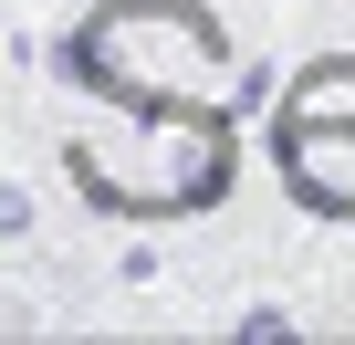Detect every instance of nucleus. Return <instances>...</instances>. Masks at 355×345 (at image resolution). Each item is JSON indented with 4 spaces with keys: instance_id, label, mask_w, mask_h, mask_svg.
Segmentation results:
<instances>
[{
    "instance_id": "obj_3",
    "label": "nucleus",
    "mask_w": 355,
    "mask_h": 345,
    "mask_svg": "<svg viewBox=\"0 0 355 345\" xmlns=\"http://www.w3.org/2000/svg\"><path fill=\"white\" fill-rule=\"evenodd\" d=\"M282 167L313 210H355V63H313L282 105Z\"/></svg>"
},
{
    "instance_id": "obj_5",
    "label": "nucleus",
    "mask_w": 355,
    "mask_h": 345,
    "mask_svg": "<svg viewBox=\"0 0 355 345\" xmlns=\"http://www.w3.org/2000/svg\"><path fill=\"white\" fill-rule=\"evenodd\" d=\"M241 335H303V314H293V303H251V314H241Z\"/></svg>"
},
{
    "instance_id": "obj_2",
    "label": "nucleus",
    "mask_w": 355,
    "mask_h": 345,
    "mask_svg": "<svg viewBox=\"0 0 355 345\" xmlns=\"http://www.w3.org/2000/svg\"><path fill=\"white\" fill-rule=\"evenodd\" d=\"M84 189L105 210L136 220H178V210H209L230 178V146L209 126V105H125V136H84L73 146Z\"/></svg>"
},
{
    "instance_id": "obj_1",
    "label": "nucleus",
    "mask_w": 355,
    "mask_h": 345,
    "mask_svg": "<svg viewBox=\"0 0 355 345\" xmlns=\"http://www.w3.org/2000/svg\"><path fill=\"white\" fill-rule=\"evenodd\" d=\"M63 74L84 94H105L115 115L125 105H209L220 115L241 53H230L220 11H199V0H94L84 32L63 42Z\"/></svg>"
},
{
    "instance_id": "obj_4",
    "label": "nucleus",
    "mask_w": 355,
    "mask_h": 345,
    "mask_svg": "<svg viewBox=\"0 0 355 345\" xmlns=\"http://www.w3.org/2000/svg\"><path fill=\"white\" fill-rule=\"evenodd\" d=\"M32 241H42V189L0 167V251H32Z\"/></svg>"
}]
</instances>
